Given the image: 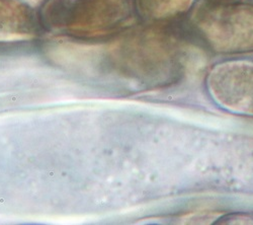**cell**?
Returning <instances> with one entry per match:
<instances>
[{
	"label": "cell",
	"instance_id": "obj_1",
	"mask_svg": "<svg viewBox=\"0 0 253 225\" xmlns=\"http://www.w3.org/2000/svg\"><path fill=\"white\" fill-rule=\"evenodd\" d=\"M188 30L216 54L253 53V2L205 1L189 14Z\"/></svg>",
	"mask_w": 253,
	"mask_h": 225
},
{
	"label": "cell",
	"instance_id": "obj_2",
	"mask_svg": "<svg viewBox=\"0 0 253 225\" xmlns=\"http://www.w3.org/2000/svg\"><path fill=\"white\" fill-rule=\"evenodd\" d=\"M206 89L222 110L253 118V60L228 59L211 67Z\"/></svg>",
	"mask_w": 253,
	"mask_h": 225
},
{
	"label": "cell",
	"instance_id": "obj_3",
	"mask_svg": "<svg viewBox=\"0 0 253 225\" xmlns=\"http://www.w3.org/2000/svg\"><path fill=\"white\" fill-rule=\"evenodd\" d=\"M195 0H139L140 10L146 18L170 20L192 10Z\"/></svg>",
	"mask_w": 253,
	"mask_h": 225
},
{
	"label": "cell",
	"instance_id": "obj_4",
	"mask_svg": "<svg viewBox=\"0 0 253 225\" xmlns=\"http://www.w3.org/2000/svg\"><path fill=\"white\" fill-rule=\"evenodd\" d=\"M28 15L20 7L0 3V40H14L28 35Z\"/></svg>",
	"mask_w": 253,
	"mask_h": 225
},
{
	"label": "cell",
	"instance_id": "obj_5",
	"mask_svg": "<svg viewBox=\"0 0 253 225\" xmlns=\"http://www.w3.org/2000/svg\"><path fill=\"white\" fill-rule=\"evenodd\" d=\"M204 1H228V0H204Z\"/></svg>",
	"mask_w": 253,
	"mask_h": 225
}]
</instances>
